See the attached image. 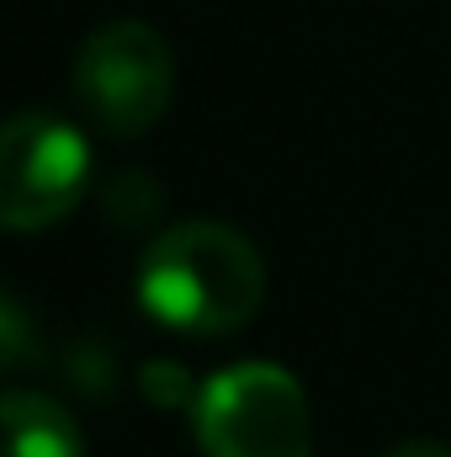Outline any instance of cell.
Here are the masks:
<instances>
[{"mask_svg": "<svg viewBox=\"0 0 451 457\" xmlns=\"http://www.w3.org/2000/svg\"><path fill=\"white\" fill-rule=\"evenodd\" d=\"M202 457H314L303 383L276 361H234L197 394Z\"/></svg>", "mask_w": 451, "mask_h": 457, "instance_id": "3", "label": "cell"}, {"mask_svg": "<svg viewBox=\"0 0 451 457\" xmlns=\"http://www.w3.org/2000/svg\"><path fill=\"white\" fill-rule=\"evenodd\" d=\"M388 457H451V447H441V442H404V447H393Z\"/></svg>", "mask_w": 451, "mask_h": 457, "instance_id": "6", "label": "cell"}, {"mask_svg": "<svg viewBox=\"0 0 451 457\" xmlns=\"http://www.w3.org/2000/svg\"><path fill=\"white\" fill-rule=\"evenodd\" d=\"M5 457H86L80 420L43 388H5Z\"/></svg>", "mask_w": 451, "mask_h": 457, "instance_id": "5", "label": "cell"}, {"mask_svg": "<svg viewBox=\"0 0 451 457\" xmlns=\"http://www.w3.org/2000/svg\"><path fill=\"white\" fill-rule=\"evenodd\" d=\"M138 303L192 341L244 330L266 303V261L228 224H170L138 261Z\"/></svg>", "mask_w": 451, "mask_h": 457, "instance_id": "1", "label": "cell"}, {"mask_svg": "<svg viewBox=\"0 0 451 457\" xmlns=\"http://www.w3.org/2000/svg\"><path fill=\"white\" fill-rule=\"evenodd\" d=\"M91 181V144L59 112H16L0 133V224L11 234L64 224Z\"/></svg>", "mask_w": 451, "mask_h": 457, "instance_id": "4", "label": "cell"}, {"mask_svg": "<svg viewBox=\"0 0 451 457\" xmlns=\"http://www.w3.org/2000/svg\"><path fill=\"white\" fill-rule=\"evenodd\" d=\"M70 91L107 138H144L176 102V54L149 21L117 16L75 48Z\"/></svg>", "mask_w": 451, "mask_h": 457, "instance_id": "2", "label": "cell"}]
</instances>
